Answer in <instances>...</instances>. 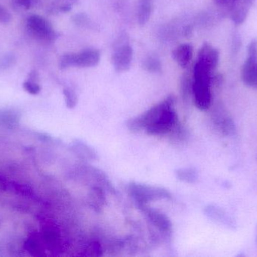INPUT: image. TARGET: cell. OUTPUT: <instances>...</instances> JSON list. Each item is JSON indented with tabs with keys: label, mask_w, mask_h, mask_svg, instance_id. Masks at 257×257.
I'll return each instance as SVG.
<instances>
[{
	"label": "cell",
	"mask_w": 257,
	"mask_h": 257,
	"mask_svg": "<svg viewBox=\"0 0 257 257\" xmlns=\"http://www.w3.org/2000/svg\"><path fill=\"white\" fill-rule=\"evenodd\" d=\"M241 78L244 84L257 89V60L246 59L241 69Z\"/></svg>",
	"instance_id": "7c38bea8"
},
{
	"label": "cell",
	"mask_w": 257,
	"mask_h": 257,
	"mask_svg": "<svg viewBox=\"0 0 257 257\" xmlns=\"http://www.w3.org/2000/svg\"><path fill=\"white\" fill-rule=\"evenodd\" d=\"M133 57V49L130 45L119 46L112 55V64L115 71L123 72L127 71L131 66Z\"/></svg>",
	"instance_id": "52a82bcc"
},
{
	"label": "cell",
	"mask_w": 257,
	"mask_h": 257,
	"mask_svg": "<svg viewBox=\"0 0 257 257\" xmlns=\"http://www.w3.org/2000/svg\"><path fill=\"white\" fill-rule=\"evenodd\" d=\"M100 60V52L98 50L88 48L78 53H66L60 57V69L70 67L89 68L96 66Z\"/></svg>",
	"instance_id": "6da1fadb"
},
{
	"label": "cell",
	"mask_w": 257,
	"mask_h": 257,
	"mask_svg": "<svg viewBox=\"0 0 257 257\" xmlns=\"http://www.w3.org/2000/svg\"><path fill=\"white\" fill-rule=\"evenodd\" d=\"M128 192L139 205H148L154 201L171 198V193L166 189L138 183L128 184Z\"/></svg>",
	"instance_id": "7a4b0ae2"
},
{
	"label": "cell",
	"mask_w": 257,
	"mask_h": 257,
	"mask_svg": "<svg viewBox=\"0 0 257 257\" xmlns=\"http://www.w3.org/2000/svg\"><path fill=\"white\" fill-rule=\"evenodd\" d=\"M255 0H238L229 11V18L235 25H241L247 19Z\"/></svg>",
	"instance_id": "30bf717a"
},
{
	"label": "cell",
	"mask_w": 257,
	"mask_h": 257,
	"mask_svg": "<svg viewBox=\"0 0 257 257\" xmlns=\"http://www.w3.org/2000/svg\"><path fill=\"white\" fill-rule=\"evenodd\" d=\"M220 60V53L211 44L204 43L198 53L197 61L214 71Z\"/></svg>",
	"instance_id": "9c48e42d"
},
{
	"label": "cell",
	"mask_w": 257,
	"mask_h": 257,
	"mask_svg": "<svg viewBox=\"0 0 257 257\" xmlns=\"http://www.w3.org/2000/svg\"><path fill=\"white\" fill-rule=\"evenodd\" d=\"M33 0H14L18 8L24 9H30L33 6Z\"/></svg>",
	"instance_id": "7402d4cb"
},
{
	"label": "cell",
	"mask_w": 257,
	"mask_h": 257,
	"mask_svg": "<svg viewBox=\"0 0 257 257\" xmlns=\"http://www.w3.org/2000/svg\"><path fill=\"white\" fill-rule=\"evenodd\" d=\"M237 1L238 0H214V3L217 7L221 8L226 12H229L231 8Z\"/></svg>",
	"instance_id": "ffe728a7"
},
{
	"label": "cell",
	"mask_w": 257,
	"mask_h": 257,
	"mask_svg": "<svg viewBox=\"0 0 257 257\" xmlns=\"http://www.w3.org/2000/svg\"><path fill=\"white\" fill-rule=\"evenodd\" d=\"M193 56V47L189 43L181 44L172 52L174 60L182 68H186L190 64Z\"/></svg>",
	"instance_id": "4fadbf2b"
},
{
	"label": "cell",
	"mask_w": 257,
	"mask_h": 257,
	"mask_svg": "<svg viewBox=\"0 0 257 257\" xmlns=\"http://www.w3.org/2000/svg\"><path fill=\"white\" fill-rule=\"evenodd\" d=\"M75 146V150L78 152V155L86 158V159L93 160L96 158V153L90 146L81 141H78L74 145Z\"/></svg>",
	"instance_id": "2e32d148"
},
{
	"label": "cell",
	"mask_w": 257,
	"mask_h": 257,
	"mask_svg": "<svg viewBox=\"0 0 257 257\" xmlns=\"http://www.w3.org/2000/svg\"><path fill=\"white\" fill-rule=\"evenodd\" d=\"M143 66L146 70L151 72H159L162 68L161 62L154 56L147 57L144 61Z\"/></svg>",
	"instance_id": "ac0fdd59"
},
{
	"label": "cell",
	"mask_w": 257,
	"mask_h": 257,
	"mask_svg": "<svg viewBox=\"0 0 257 257\" xmlns=\"http://www.w3.org/2000/svg\"><path fill=\"white\" fill-rule=\"evenodd\" d=\"M248 59L257 60V40L253 39L247 46V57Z\"/></svg>",
	"instance_id": "44dd1931"
},
{
	"label": "cell",
	"mask_w": 257,
	"mask_h": 257,
	"mask_svg": "<svg viewBox=\"0 0 257 257\" xmlns=\"http://www.w3.org/2000/svg\"><path fill=\"white\" fill-rule=\"evenodd\" d=\"M36 72H31L30 75V78L27 81H24L23 84V87L25 89L26 92H28L30 95H37L41 92V86L37 82L36 78Z\"/></svg>",
	"instance_id": "e0dca14e"
},
{
	"label": "cell",
	"mask_w": 257,
	"mask_h": 257,
	"mask_svg": "<svg viewBox=\"0 0 257 257\" xmlns=\"http://www.w3.org/2000/svg\"><path fill=\"white\" fill-rule=\"evenodd\" d=\"M153 0H139L137 19L139 25L143 26L149 21L153 9Z\"/></svg>",
	"instance_id": "5bb4252c"
},
{
	"label": "cell",
	"mask_w": 257,
	"mask_h": 257,
	"mask_svg": "<svg viewBox=\"0 0 257 257\" xmlns=\"http://www.w3.org/2000/svg\"><path fill=\"white\" fill-rule=\"evenodd\" d=\"M139 208L156 228L164 233H169L171 232L172 223L166 214L151 208L148 205H139Z\"/></svg>",
	"instance_id": "ba28073f"
},
{
	"label": "cell",
	"mask_w": 257,
	"mask_h": 257,
	"mask_svg": "<svg viewBox=\"0 0 257 257\" xmlns=\"http://www.w3.org/2000/svg\"><path fill=\"white\" fill-rule=\"evenodd\" d=\"M174 103H175L174 97H169L163 102L154 106L140 116H136V117L128 120L127 123H126L127 128L133 132H139L143 129H146L148 126L152 125L160 117V115L164 111L166 107Z\"/></svg>",
	"instance_id": "3957f363"
},
{
	"label": "cell",
	"mask_w": 257,
	"mask_h": 257,
	"mask_svg": "<svg viewBox=\"0 0 257 257\" xmlns=\"http://www.w3.org/2000/svg\"><path fill=\"white\" fill-rule=\"evenodd\" d=\"M176 178L187 184H196L199 180V172L193 167H184L175 170Z\"/></svg>",
	"instance_id": "9a60e30c"
},
{
	"label": "cell",
	"mask_w": 257,
	"mask_h": 257,
	"mask_svg": "<svg viewBox=\"0 0 257 257\" xmlns=\"http://www.w3.org/2000/svg\"><path fill=\"white\" fill-rule=\"evenodd\" d=\"M12 20L10 13L0 6V22L9 23Z\"/></svg>",
	"instance_id": "603a6c76"
},
{
	"label": "cell",
	"mask_w": 257,
	"mask_h": 257,
	"mask_svg": "<svg viewBox=\"0 0 257 257\" xmlns=\"http://www.w3.org/2000/svg\"><path fill=\"white\" fill-rule=\"evenodd\" d=\"M211 85L200 81L192 82V95L196 107L201 110H206L211 107L212 102Z\"/></svg>",
	"instance_id": "8992f818"
},
{
	"label": "cell",
	"mask_w": 257,
	"mask_h": 257,
	"mask_svg": "<svg viewBox=\"0 0 257 257\" xmlns=\"http://www.w3.org/2000/svg\"><path fill=\"white\" fill-rule=\"evenodd\" d=\"M26 26L30 36L41 42H54L57 38V32L52 24L40 15H30L27 18Z\"/></svg>",
	"instance_id": "277c9868"
},
{
	"label": "cell",
	"mask_w": 257,
	"mask_h": 257,
	"mask_svg": "<svg viewBox=\"0 0 257 257\" xmlns=\"http://www.w3.org/2000/svg\"><path fill=\"white\" fill-rule=\"evenodd\" d=\"M63 95H64L65 100H66V106L68 108L72 109L75 107L78 104V96L76 93L72 89L67 88L63 90Z\"/></svg>",
	"instance_id": "d6986e66"
},
{
	"label": "cell",
	"mask_w": 257,
	"mask_h": 257,
	"mask_svg": "<svg viewBox=\"0 0 257 257\" xmlns=\"http://www.w3.org/2000/svg\"><path fill=\"white\" fill-rule=\"evenodd\" d=\"M174 104L165 109L160 117L145 129L147 134L150 135H163L172 131L178 123L177 114L174 110Z\"/></svg>",
	"instance_id": "5b68a950"
},
{
	"label": "cell",
	"mask_w": 257,
	"mask_h": 257,
	"mask_svg": "<svg viewBox=\"0 0 257 257\" xmlns=\"http://www.w3.org/2000/svg\"><path fill=\"white\" fill-rule=\"evenodd\" d=\"M205 213L207 217L219 224L232 229L235 227V220L226 211L217 205H208L205 208Z\"/></svg>",
	"instance_id": "8fae6325"
}]
</instances>
